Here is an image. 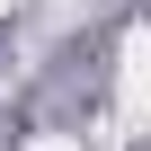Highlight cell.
<instances>
[{
  "label": "cell",
  "instance_id": "cell-1",
  "mask_svg": "<svg viewBox=\"0 0 151 151\" xmlns=\"http://www.w3.org/2000/svg\"><path fill=\"white\" fill-rule=\"evenodd\" d=\"M142 89H151V45L124 36V71H116V116L124 124H142Z\"/></svg>",
  "mask_w": 151,
  "mask_h": 151
},
{
  "label": "cell",
  "instance_id": "cell-3",
  "mask_svg": "<svg viewBox=\"0 0 151 151\" xmlns=\"http://www.w3.org/2000/svg\"><path fill=\"white\" fill-rule=\"evenodd\" d=\"M0 9H9V0H0Z\"/></svg>",
  "mask_w": 151,
  "mask_h": 151
},
{
  "label": "cell",
  "instance_id": "cell-2",
  "mask_svg": "<svg viewBox=\"0 0 151 151\" xmlns=\"http://www.w3.org/2000/svg\"><path fill=\"white\" fill-rule=\"evenodd\" d=\"M27 151H80V142H71V133H36Z\"/></svg>",
  "mask_w": 151,
  "mask_h": 151
}]
</instances>
